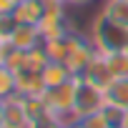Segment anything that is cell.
<instances>
[{
  "instance_id": "8992f818",
  "label": "cell",
  "mask_w": 128,
  "mask_h": 128,
  "mask_svg": "<svg viewBox=\"0 0 128 128\" xmlns=\"http://www.w3.org/2000/svg\"><path fill=\"white\" fill-rule=\"evenodd\" d=\"M40 43H43V38H40L38 25H25V23H18L15 20V28H13L10 38H8V45L20 48V50H30V48L40 45Z\"/></svg>"
},
{
  "instance_id": "9c48e42d",
  "label": "cell",
  "mask_w": 128,
  "mask_h": 128,
  "mask_svg": "<svg viewBox=\"0 0 128 128\" xmlns=\"http://www.w3.org/2000/svg\"><path fill=\"white\" fill-rule=\"evenodd\" d=\"M15 86H18V96H43L45 93V83L38 70H20L15 76Z\"/></svg>"
},
{
  "instance_id": "30bf717a",
  "label": "cell",
  "mask_w": 128,
  "mask_h": 128,
  "mask_svg": "<svg viewBox=\"0 0 128 128\" xmlns=\"http://www.w3.org/2000/svg\"><path fill=\"white\" fill-rule=\"evenodd\" d=\"M100 13L110 23H116V25L128 30V0H103Z\"/></svg>"
},
{
  "instance_id": "ac0fdd59",
  "label": "cell",
  "mask_w": 128,
  "mask_h": 128,
  "mask_svg": "<svg viewBox=\"0 0 128 128\" xmlns=\"http://www.w3.org/2000/svg\"><path fill=\"white\" fill-rule=\"evenodd\" d=\"M80 123H83L86 128H110L108 116H106V108H103V110H96V113H90V116H86Z\"/></svg>"
},
{
  "instance_id": "4316f807",
  "label": "cell",
  "mask_w": 128,
  "mask_h": 128,
  "mask_svg": "<svg viewBox=\"0 0 128 128\" xmlns=\"http://www.w3.org/2000/svg\"><path fill=\"white\" fill-rule=\"evenodd\" d=\"M126 55H128V45H126Z\"/></svg>"
},
{
  "instance_id": "5b68a950",
  "label": "cell",
  "mask_w": 128,
  "mask_h": 128,
  "mask_svg": "<svg viewBox=\"0 0 128 128\" xmlns=\"http://www.w3.org/2000/svg\"><path fill=\"white\" fill-rule=\"evenodd\" d=\"M86 83H90L93 88H98L100 93H106L108 88H110V83L116 80V76L110 73V68H108V63H106V58L100 55V53H96V58L90 60V66L86 68V73L80 76Z\"/></svg>"
},
{
  "instance_id": "7a4b0ae2",
  "label": "cell",
  "mask_w": 128,
  "mask_h": 128,
  "mask_svg": "<svg viewBox=\"0 0 128 128\" xmlns=\"http://www.w3.org/2000/svg\"><path fill=\"white\" fill-rule=\"evenodd\" d=\"M38 30H40V38L43 40L66 38L73 30L70 18H68V5L66 3H58V0H48V8H45L43 20L38 23Z\"/></svg>"
},
{
  "instance_id": "5bb4252c",
  "label": "cell",
  "mask_w": 128,
  "mask_h": 128,
  "mask_svg": "<svg viewBox=\"0 0 128 128\" xmlns=\"http://www.w3.org/2000/svg\"><path fill=\"white\" fill-rule=\"evenodd\" d=\"M48 63H50V58H48L43 43L35 45V48H30V50L25 53V70H38V73H40V70L48 66Z\"/></svg>"
},
{
  "instance_id": "3957f363",
  "label": "cell",
  "mask_w": 128,
  "mask_h": 128,
  "mask_svg": "<svg viewBox=\"0 0 128 128\" xmlns=\"http://www.w3.org/2000/svg\"><path fill=\"white\" fill-rule=\"evenodd\" d=\"M78 83H80V76H73L68 78L66 83L60 86H53L43 93V100L53 113H60V110H76V93H78Z\"/></svg>"
},
{
  "instance_id": "d4e9b609",
  "label": "cell",
  "mask_w": 128,
  "mask_h": 128,
  "mask_svg": "<svg viewBox=\"0 0 128 128\" xmlns=\"http://www.w3.org/2000/svg\"><path fill=\"white\" fill-rule=\"evenodd\" d=\"M70 128H86V126H83V123H76V126H70Z\"/></svg>"
},
{
  "instance_id": "ba28073f",
  "label": "cell",
  "mask_w": 128,
  "mask_h": 128,
  "mask_svg": "<svg viewBox=\"0 0 128 128\" xmlns=\"http://www.w3.org/2000/svg\"><path fill=\"white\" fill-rule=\"evenodd\" d=\"M5 103V126L10 128H30L28 116H25V106H23V96H10L3 100Z\"/></svg>"
},
{
  "instance_id": "8fae6325",
  "label": "cell",
  "mask_w": 128,
  "mask_h": 128,
  "mask_svg": "<svg viewBox=\"0 0 128 128\" xmlns=\"http://www.w3.org/2000/svg\"><path fill=\"white\" fill-rule=\"evenodd\" d=\"M103 96H106V106L128 110V78H116Z\"/></svg>"
},
{
  "instance_id": "d6986e66",
  "label": "cell",
  "mask_w": 128,
  "mask_h": 128,
  "mask_svg": "<svg viewBox=\"0 0 128 128\" xmlns=\"http://www.w3.org/2000/svg\"><path fill=\"white\" fill-rule=\"evenodd\" d=\"M20 0H0V18H10Z\"/></svg>"
},
{
  "instance_id": "7402d4cb",
  "label": "cell",
  "mask_w": 128,
  "mask_h": 128,
  "mask_svg": "<svg viewBox=\"0 0 128 128\" xmlns=\"http://www.w3.org/2000/svg\"><path fill=\"white\" fill-rule=\"evenodd\" d=\"M0 126H5V103L0 100Z\"/></svg>"
},
{
  "instance_id": "7c38bea8",
  "label": "cell",
  "mask_w": 128,
  "mask_h": 128,
  "mask_svg": "<svg viewBox=\"0 0 128 128\" xmlns=\"http://www.w3.org/2000/svg\"><path fill=\"white\" fill-rule=\"evenodd\" d=\"M40 78H43V83H45V90L48 88H53V86H60V83H66L68 78H73V73L68 70V66L66 63H48V66L40 70Z\"/></svg>"
},
{
  "instance_id": "ffe728a7",
  "label": "cell",
  "mask_w": 128,
  "mask_h": 128,
  "mask_svg": "<svg viewBox=\"0 0 128 128\" xmlns=\"http://www.w3.org/2000/svg\"><path fill=\"white\" fill-rule=\"evenodd\" d=\"M90 3H96V0H66L68 8H78V10H80V8H88Z\"/></svg>"
},
{
  "instance_id": "484cf974",
  "label": "cell",
  "mask_w": 128,
  "mask_h": 128,
  "mask_svg": "<svg viewBox=\"0 0 128 128\" xmlns=\"http://www.w3.org/2000/svg\"><path fill=\"white\" fill-rule=\"evenodd\" d=\"M0 128H10V126H0Z\"/></svg>"
},
{
  "instance_id": "cb8c5ba5",
  "label": "cell",
  "mask_w": 128,
  "mask_h": 128,
  "mask_svg": "<svg viewBox=\"0 0 128 128\" xmlns=\"http://www.w3.org/2000/svg\"><path fill=\"white\" fill-rule=\"evenodd\" d=\"M5 48H8V43H5V40H0V63H3V55H5Z\"/></svg>"
},
{
  "instance_id": "9a60e30c",
  "label": "cell",
  "mask_w": 128,
  "mask_h": 128,
  "mask_svg": "<svg viewBox=\"0 0 128 128\" xmlns=\"http://www.w3.org/2000/svg\"><path fill=\"white\" fill-rule=\"evenodd\" d=\"M103 58H106L108 68L116 78H128V55H126V50H116V53H108Z\"/></svg>"
},
{
  "instance_id": "f1b7e54d",
  "label": "cell",
  "mask_w": 128,
  "mask_h": 128,
  "mask_svg": "<svg viewBox=\"0 0 128 128\" xmlns=\"http://www.w3.org/2000/svg\"><path fill=\"white\" fill-rule=\"evenodd\" d=\"M116 128H120V126H116Z\"/></svg>"
},
{
  "instance_id": "2e32d148",
  "label": "cell",
  "mask_w": 128,
  "mask_h": 128,
  "mask_svg": "<svg viewBox=\"0 0 128 128\" xmlns=\"http://www.w3.org/2000/svg\"><path fill=\"white\" fill-rule=\"evenodd\" d=\"M25 53H28V50H20V48L8 45V48H5V55H3V66H8V68L18 76L20 70H25Z\"/></svg>"
},
{
  "instance_id": "603a6c76",
  "label": "cell",
  "mask_w": 128,
  "mask_h": 128,
  "mask_svg": "<svg viewBox=\"0 0 128 128\" xmlns=\"http://www.w3.org/2000/svg\"><path fill=\"white\" fill-rule=\"evenodd\" d=\"M120 128H128V110H123V118H120Z\"/></svg>"
},
{
  "instance_id": "e0dca14e",
  "label": "cell",
  "mask_w": 128,
  "mask_h": 128,
  "mask_svg": "<svg viewBox=\"0 0 128 128\" xmlns=\"http://www.w3.org/2000/svg\"><path fill=\"white\" fill-rule=\"evenodd\" d=\"M18 93V86H15V73L0 63V100H5L10 96Z\"/></svg>"
},
{
  "instance_id": "44dd1931",
  "label": "cell",
  "mask_w": 128,
  "mask_h": 128,
  "mask_svg": "<svg viewBox=\"0 0 128 128\" xmlns=\"http://www.w3.org/2000/svg\"><path fill=\"white\" fill-rule=\"evenodd\" d=\"M35 128H63V126H58V123H53V120H45V123H40V126H35Z\"/></svg>"
},
{
  "instance_id": "6da1fadb",
  "label": "cell",
  "mask_w": 128,
  "mask_h": 128,
  "mask_svg": "<svg viewBox=\"0 0 128 128\" xmlns=\"http://www.w3.org/2000/svg\"><path fill=\"white\" fill-rule=\"evenodd\" d=\"M88 38L93 43V48L100 53V55H108V53H116V50H126L128 45V30L110 23L100 10L90 18V25H88Z\"/></svg>"
},
{
  "instance_id": "4fadbf2b",
  "label": "cell",
  "mask_w": 128,
  "mask_h": 128,
  "mask_svg": "<svg viewBox=\"0 0 128 128\" xmlns=\"http://www.w3.org/2000/svg\"><path fill=\"white\" fill-rule=\"evenodd\" d=\"M43 48L48 53V58L53 63H66L68 53H70V40L68 35L66 38H53V40H43Z\"/></svg>"
},
{
  "instance_id": "83f0119b",
  "label": "cell",
  "mask_w": 128,
  "mask_h": 128,
  "mask_svg": "<svg viewBox=\"0 0 128 128\" xmlns=\"http://www.w3.org/2000/svg\"><path fill=\"white\" fill-rule=\"evenodd\" d=\"M58 3H66V0H58Z\"/></svg>"
},
{
  "instance_id": "52a82bcc",
  "label": "cell",
  "mask_w": 128,
  "mask_h": 128,
  "mask_svg": "<svg viewBox=\"0 0 128 128\" xmlns=\"http://www.w3.org/2000/svg\"><path fill=\"white\" fill-rule=\"evenodd\" d=\"M45 8H48V0H20L13 18L25 25H38L45 15Z\"/></svg>"
},
{
  "instance_id": "277c9868",
  "label": "cell",
  "mask_w": 128,
  "mask_h": 128,
  "mask_svg": "<svg viewBox=\"0 0 128 128\" xmlns=\"http://www.w3.org/2000/svg\"><path fill=\"white\" fill-rule=\"evenodd\" d=\"M103 108H106V96H103L98 88H93L90 83H86V80L80 78L78 93H76V113L80 116V120H83L86 116L96 113V110H103Z\"/></svg>"
}]
</instances>
